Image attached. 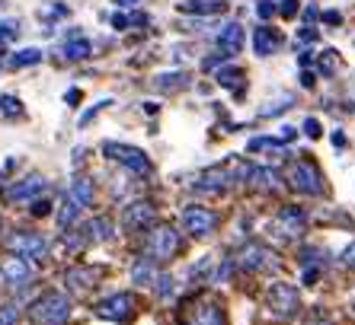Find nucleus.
<instances>
[{"label":"nucleus","mask_w":355,"mask_h":325,"mask_svg":"<svg viewBox=\"0 0 355 325\" xmlns=\"http://www.w3.org/2000/svg\"><path fill=\"white\" fill-rule=\"evenodd\" d=\"M67 201L77 204V207H90L93 204V179H74L67 185Z\"/></svg>","instance_id":"obj_19"},{"label":"nucleus","mask_w":355,"mask_h":325,"mask_svg":"<svg viewBox=\"0 0 355 325\" xmlns=\"http://www.w3.org/2000/svg\"><path fill=\"white\" fill-rule=\"evenodd\" d=\"M49 214H51V201L35 198V201H33V217H49Z\"/></svg>","instance_id":"obj_32"},{"label":"nucleus","mask_w":355,"mask_h":325,"mask_svg":"<svg viewBox=\"0 0 355 325\" xmlns=\"http://www.w3.org/2000/svg\"><path fill=\"white\" fill-rule=\"evenodd\" d=\"M17 322H19L17 306H0V325H17Z\"/></svg>","instance_id":"obj_31"},{"label":"nucleus","mask_w":355,"mask_h":325,"mask_svg":"<svg viewBox=\"0 0 355 325\" xmlns=\"http://www.w3.org/2000/svg\"><path fill=\"white\" fill-rule=\"evenodd\" d=\"M257 150H275V154H285V140L275 138H257L247 144V154H257Z\"/></svg>","instance_id":"obj_25"},{"label":"nucleus","mask_w":355,"mask_h":325,"mask_svg":"<svg viewBox=\"0 0 355 325\" xmlns=\"http://www.w3.org/2000/svg\"><path fill=\"white\" fill-rule=\"evenodd\" d=\"M157 223V211L150 201H132L128 207L122 211V227L128 233H141V230H150Z\"/></svg>","instance_id":"obj_10"},{"label":"nucleus","mask_w":355,"mask_h":325,"mask_svg":"<svg viewBox=\"0 0 355 325\" xmlns=\"http://www.w3.org/2000/svg\"><path fill=\"white\" fill-rule=\"evenodd\" d=\"M314 39H317V29H311V26L297 32V41H314Z\"/></svg>","instance_id":"obj_40"},{"label":"nucleus","mask_w":355,"mask_h":325,"mask_svg":"<svg viewBox=\"0 0 355 325\" xmlns=\"http://www.w3.org/2000/svg\"><path fill=\"white\" fill-rule=\"evenodd\" d=\"M112 26H116V29H125V26H128V19H125L122 13H116V17H112Z\"/></svg>","instance_id":"obj_43"},{"label":"nucleus","mask_w":355,"mask_h":325,"mask_svg":"<svg viewBox=\"0 0 355 325\" xmlns=\"http://www.w3.org/2000/svg\"><path fill=\"white\" fill-rule=\"evenodd\" d=\"M99 319H106V322H128L135 316V297L132 293H112L106 300H99L93 306Z\"/></svg>","instance_id":"obj_7"},{"label":"nucleus","mask_w":355,"mask_h":325,"mask_svg":"<svg viewBox=\"0 0 355 325\" xmlns=\"http://www.w3.org/2000/svg\"><path fill=\"white\" fill-rule=\"evenodd\" d=\"M288 185L297 195H323V176L314 162L297 160L288 166Z\"/></svg>","instance_id":"obj_5"},{"label":"nucleus","mask_w":355,"mask_h":325,"mask_svg":"<svg viewBox=\"0 0 355 325\" xmlns=\"http://www.w3.org/2000/svg\"><path fill=\"white\" fill-rule=\"evenodd\" d=\"M180 10L182 13H205V17H211V13L224 10V0H182Z\"/></svg>","instance_id":"obj_23"},{"label":"nucleus","mask_w":355,"mask_h":325,"mask_svg":"<svg viewBox=\"0 0 355 325\" xmlns=\"http://www.w3.org/2000/svg\"><path fill=\"white\" fill-rule=\"evenodd\" d=\"M275 48H279V39H275L266 26H257V32H253V51H257L259 57H266V55H272Z\"/></svg>","instance_id":"obj_22"},{"label":"nucleus","mask_w":355,"mask_h":325,"mask_svg":"<svg viewBox=\"0 0 355 325\" xmlns=\"http://www.w3.org/2000/svg\"><path fill=\"white\" fill-rule=\"evenodd\" d=\"M29 281H33V265H29V259L13 255V252H10L7 259H0V287L23 290Z\"/></svg>","instance_id":"obj_6"},{"label":"nucleus","mask_w":355,"mask_h":325,"mask_svg":"<svg viewBox=\"0 0 355 325\" xmlns=\"http://www.w3.org/2000/svg\"><path fill=\"white\" fill-rule=\"evenodd\" d=\"M189 316H192V325H227L224 306L215 300V297H198V300L189 306Z\"/></svg>","instance_id":"obj_14"},{"label":"nucleus","mask_w":355,"mask_h":325,"mask_svg":"<svg viewBox=\"0 0 355 325\" xmlns=\"http://www.w3.org/2000/svg\"><path fill=\"white\" fill-rule=\"evenodd\" d=\"M119 7H135V3H138V0H116Z\"/></svg>","instance_id":"obj_44"},{"label":"nucleus","mask_w":355,"mask_h":325,"mask_svg":"<svg viewBox=\"0 0 355 325\" xmlns=\"http://www.w3.org/2000/svg\"><path fill=\"white\" fill-rule=\"evenodd\" d=\"M234 182L231 172H224V169H215V172H205L202 179L192 182V188L196 192H208V195H218V192H224V188Z\"/></svg>","instance_id":"obj_18"},{"label":"nucleus","mask_w":355,"mask_h":325,"mask_svg":"<svg viewBox=\"0 0 355 325\" xmlns=\"http://www.w3.org/2000/svg\"><path fill=\"white\" fill-rule=\"evenodd\" d=\"M279 13H282V17H285V19H291V17H295V13H297V0H282Z\"/></svg>","instance_id":"obj_35"},{"label":"nucleus","mask_w":355,"mask_h":325,"mask_svg":"<svg viewBox=\"0 0 355 325\" xmlns=\"http://www.w3.org/2000/svg\"><path fill=\"white\" fill-rule=\"evenodd\" d=\"M7 249L13 255L29 259V261H42L45 255H49V243H45L39 233H13L7 239Z\"/></svg>","instance_id":"obj_8"},{"label":"nucleus","mask_w":355,"mask_h":325,"mask_svg":"<svg viewBox=\"0 0 355 325\" xmlns=\"http://www.w3.org/2000/svg\"><path fill=\"white\" fill-rule=\"evenodd\" d=\"M304 134H307V138H320V122H317V118H307V122H304Z\"/></svg>","instance_id":"obj_36"},{"label":"nucleus","mask_w":355,"mask_h":325,"mask_svg":"<svg viewBox=\"0 0 355 325\" xmlns=\"http://www.w3.org/2000/svg\"><path fill=\"white\" fill-rule=\"evenodd\" d=\"M285 109H291V96H285V99H279V106H266L259 115H279V112H285Z\"/></svg>","instance_id":"obj_33"},{"label":"nucleus","mask_w":355,"mask_h":325,"mask_svg":"<svg viewBox=\"0 0 355 325\" xmlns=\"http://www.w3.org/2000/svg\"><path fill=\"white\" fill-rule=\"evenodd\" d=\"M71 309H74V303H71L67 293L49 290L29 306V319H33L35 325H64L67 319H71Z\"/></svg>","instance_id":"obj_1"},{"label":"nucleus","mask_w":355,"mask_h":325,"mask_svg":"<svg viewBox=\"0 0 355 325\" xmlns=\"http://www.w3.org/2000/svg\"><path fill=\"white\" fill-rule=\"evenodd\" d=\"M170 80H157V86L160 90H180V86H186L189 83V77L186 73H166Z\"/></svg>","instance_id":"obj_29"},{"label":"nucleus","mask_w":355,"mask_h":325,"mask_svg":"<svg viewBox=\"0 0 355 325\" xmlns=\"http://www.w3.org/2000/svg\"><path fill=\"white\" fill-rule=\"evenodd\" d=\"M275 13V3H269V0H263V3H259V17L263 19H269Z\"/></svg>","instance_id":"obj_38"},{"label":"nucleus","mask_w":355,"mask_h":325,"mask_svg":"<svg viewBox=\"0 0 355 325\" xmlns=\"http://www.w3.org/2000/svg\"><path fill=\"white\" fill-rule=\"evenodd\" d=\"M215 227H218V214L208 211V207H186V211H182V230H186L192 239H205Z\"/></svg>","instance_id":"obj_9"},{"label":"nucleus","mask_w":355,"mask_h":325,"mask_svg":"<svg viewBox=\"0 0 355 325\" xmlns=\"http://www.w3.org/2000/svg\"><path fill=\"white\" fill-rule=\"evenodd\" d=\"M314 325H333V322H323V319H317V322Z\"/></svg>","instance_id":"obj_45"},{"label":"nucleus","mask_w":355,"mask_h":325,"mask_svg":"<svg viewBox=\"0 0 355 325\" xmlns=\"http://www.w3.org/2000/svg\"><path fill=\"white\" fill-rule=\"evenodd\" d=\"M336 64H339V57H336V51L333 48H327L320 55V71H323V77H330L333 71H336Z\"/></svg>","instance_id":"obj_30"},{"label":"nucleus","mask_w":355,"mask_h":325,"mask_svg":"<svg viewBox=\"0 0 355 325\" xmlns=\"http://www.w3.org/2000/svg\"><path fill=\"white\" fill-rule=\"evenodd\" d=\"M0 115L3 118H19L23 115V102L17 96H0Z\"/></svg>","instance_id":"obj_28"},{"label":"nucleus","mask_w":355,"mask_h":325,"mask_svg":"<svg viewBox=\"0 0 355 325\" xmlns=\"http://www.w3.org/2000/svg\"><path fill=\"white\" fill-rule=\"evenodd\" d=\"M83 239L87 243H109V239H116V223L109 217H93L83 227Z\"/></svg>","instance_id":"obj_16"},{"label":"nucleus","mask_w":355,"mask_h":325,"mask_svg":"<svg viewBox=\"0 0 355 325\" xmlns=\"http://www.w3.org/2000/svg\"><path fill=\"white\" fill-rule=\"evenodd\" d=\"M39 61H42L39 48H23V51H17V55L10 57V64L13 67H33V64H39Z\"/></svg>","instance_id":"obj_26"},{"label":"nucleus","mask_w":355,"mask_h":325,"mask_svg":"<svg viewBox=\"0 0 355 325\" xmlns=\"http://www.w3.org/2000/svg\"><path fill=\"white\" fill-rule=\"evenodd\" d=\"M90 41L87 39H74V41H64V48H61V57L64 61H83V57H90Z\"/></svg>","instance_id":"obj_24"},{"label":"nucleus","mask_w":355,"mask_h":325,"mask_svg":"<svg viewBox=\"0 0 355 325\" xmlns=\"http://www.w3.org/2000/svg\"><path fill=\"white\" fill-rule=\"evenodd\" d=\"M148 259L150 261H170L176 252H180V233L166 223H154L148 233Z\"/></svg>","instance_id":"obj_3"},{"label":"nucleus","mask_w":355,"mask_h":325,"mask_svg":"<svg viewBox=\"0 0 355 325\" xmlns=\"http://www.w3.org/2000/svg\"><path fill=\"white\" fill-rule=\"evenodd\" d=\"M154 284H157L160 297H170V293H173V277H154Z\"/></svg>","instance_id":"obj_34"},{"label":"nucleus","mask_w":355,"mask_h":325,"mask_svg":"<svg viewBox=\"0 0 355 325\" xmlns=\"http://www.w3.org/2000/svg\"><path fill=\"white\" fill-rule=\"evenodd\" d=\"M343 265L355 271V243H349V245H346V252H343Z\"/></svg>","instance_id":"obj_37"},{"label":"nucleus","mask_w":355,"mask_h":325,"mask_svg":"<svg viewBox=\"0 0 355 325\" xmlns=\"http://www.w3.org/2000/svg\"><path fill=\"white\" fill-rule=\"evenodd\" d=\"M80 96H83L80 90H71V93L64 96V102H67V106H80Z\"/></svg>","instance_id":"obj_41"},{"label":"nucleus","mask_w":355,"mask_h":325,"mask_svg":"<svg viewBox=\"0 0 355 325\" xmlns=\"http://www.w3.org/2000/svg\"><path fill=\"white\" fill-rule=\"evenodd\" d=\"M272 261L275 259H272V252H269L266 245L247 243L237 255H234V268H240V271H263V268H269Z\"/></svg>","instance_id":"obj_13"},{"label":"nucleus","mask_w":355,"mask_h":325,"mask_svg":"<svg viewBox=\"0 0 355 325\" xmlns=\"http://www.w3.org/2000/svg\"><path fill=\"white\" fill-rule=\"evenodd\" d=\"M154 265H157V261H150L148 255H141V259L132 265V281H135V284H138V287H144V284H154V277H157V271H154Z\"/></svg>","instance_id":"obj_21"},{"label":"nucleus","mask_w":355,"mask_h":325,"mask_svg":"<svg viewBox=\"0 0 355 325\" xmlns=\"http://www.w3.org/2000/svg\"><path fill=\"white\" fill-rule=\"evenodd\" d=\"M45 185H49V179H45V176H26V179H19V182H13V185L3 188V198H7L10 204L35 201V198H42Z\"/></svg>","instance_id":"obj_12"},{"label":"nucleus","mask_w":355,"mask_h":325,"mask_svg":"<svg viewBox=\"0 0 355 325\" xmlns=\"http://www.w3.org/2000/svg\"><path fill=\"white\" fill-rule=\"evenodd\" d=\"M240 48H243V26H240V23H227L221 32H218V51L231 57V55H237Z\"/></svg>","instance_id":"obj_15"},{"label":"nucleus","mask_w":355,"mask_h":325,"mask_svg":"<svg viewBox=\"0 0 355 325\" xmlns=\"http://www.w3.org/2000/svg\"><path fill=\"white\" fill-rule=\"evenodd\" d=\"M96 277H99L96 268H90V265H74V268L64 271V284L74 287V290H90V287L96 284Z\"/></svg>","instance_id":"obj_17"},{"label":"nucleus","mask_w":355,"mask_h":325,"mask_svg":"<svg viewBox=\"0 0 355 325\" xmlns=\"http://www.w3.org/2000/svg\"><path fill=\"white\" fill-rule=\"evenodd\" d=\"M272 227H275V233H279L282 239H297V236L304 233V227H307V214L301 211V207H295V204H288V207H282V211L275 214Z\"/></svg>","instance_id":"obj_11"},{"label":"nucleus","mask_w":355,"mask_h":325,"mask_svg":"<svg viewBox=\"0 0 355 325\" xmlns=\"http://www.w3.org/2000/svg\"><path fill=\"white\" fill-rule=\"evenodd\" d=\"M323 23H330V26H339V23H343V17H339L336 10H327V13H323Z\"/></svg>","instance_id":"obj_39"},{"label":"nucleus","mask_w":355,"mask_h":325,"mask_svg":"<svg viewBox=\"0 0 355 325\" xmlns=\"http://www.w3.org/2000/svg\"><path fill=\"white\" fill-rule=\"evenodd\" d=\"M215 80L221 83V86H227V90H237L240 80H243V73H240L237 67H221V71L215 73Z\"/></svg>","instance_id":"obj_27"},{"label":"nucleus","mask_w":355,"mask_h":325,"mask_svg":"<svg viewBox=\"0 0 355 325\" xmlns=\"http://www.w3.org/2000/svg\"><path fill=\"white\" fill-rule=\"evenodd\" d=\"M266 309H269L275 319L297 316V309H301V293H297V287L285 284V281L272 284L269 290H266Z\"/></svg>","instance_id":"obj_2"},{"label":"nucleus","mask_w":355,"mask_h":325,"mask_svg":"<svg viewBox=\"0 0 355 325\" xmlns=\"http://www.w3.org/2000/svg\"><path fill=\"white\" fill-rule=\"evenodd\" d=\"M247 182H253V185L263 188V192H279V188H282L279 172L269 169V166H253V169H250V179H247Z\"/></svg>","instance_id":"obj_20"},{"label":"nucleus","mask_w":355,"mask_h":325,"mask_svg":"<svg viewBox=\"0 0 355 325\" xmlns=\"http://www.w3.org/2000/svg\"><path fill=\"white\" fill-rule=\"evenodd\" d=\"M103 154H106L109 160L122 162L125 169L138 172V176H150V172H154L148 154H144V150H138V147H132V144H116V140H106V144H103Z\"/></svg>","instance_id":"obj_4"},{"label":"nucleus","mask_w":355,"mask_h":325,"mask_svg":"<svg viewBox=\"0 0 355 325\" xmlns=\"http://www.w3.org/2000/svg\"><path fill=\"white\" fill-rule=\"evenodd\" d=\"M301 83H304L307 90H311V86H314V73H311V71H304V73H301Z\"/></svg>","instance_id":"obj_42"}]
</instances>
